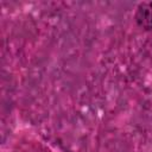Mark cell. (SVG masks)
<instances>
[{
    "label": "cell",
    "instance_id": "obj_1",
    "mask_svg": "<svg viewBox=\"0 0 152 152\" xmlns=\"http://www.w3.org/2000/svg\"><path fill=\"white\" fill-rule=\"evenodd\" d=\"M135 20L139 26L146 30L152 28V2H142L138 6Z\"/></svg>",
    "mask_w": 152,
    "mask_h": 152
}]
</instances>
